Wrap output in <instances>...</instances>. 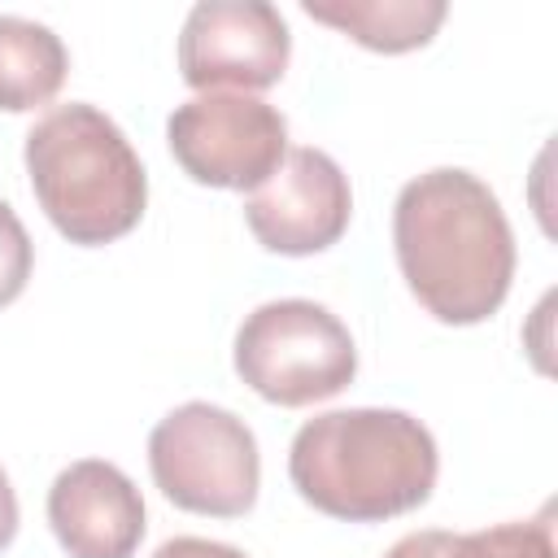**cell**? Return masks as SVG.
I'll list each match as a JSON object with an SVG mask.
<instances>
[{"instance_id":"1","label":"cell","mask_w":558,"mask_h":558,"mask_svg":"<svg viewBox=\"0 0 558 558\" xmlns=\"http://www.w3.org/2000/svg\"><path fill=\"white\" fill-rule=\"evenodd\" d=\"M392 248L414 301L471 327L501 310L514 279V231L484 179L458 166L427 170L397 192Z\"/></svg>"},{"instance_id":"2","label":"cell","mask_w":558,"mask_h":558,"mask_svg":"<svg viewBox=\"0 0 558 558\" xmlns=\"http://www.w3.org/2000/svg\"><path fill=\"white\" fill-rule=\"evenodd\" d=\"M440 453L405 410H327L301 423L288 480L314 510L344 523H384L418 510L436 488Z\"/></svg>"},{"instance_id":"3","label":"cell","mask_w":558,"mask_h":558,"mask_svg":"<svg viewBox=\"0 0 558 558\" xmlns=\"http://www.w3.org/2000/svg\"><path fill=\"white\" fill-rule=\"evenodd\" d=\"M26 174L48 222L83 248L122 240L148 205V179L131 140L83 100L48 109L26 131Z\"/></svg>"},{"instance_id":"4","label":"cell","mask_w":558,"mask_h":558,"mask_svg":"<svg viewBox=\"0 0 558 558\" xmlns=\"http://www.w3.org/2000/svg\"><path fill=\"white\" fill-rule=\"evenodd\" d=\"M235 375L270 405H314L357 375L349 327L318 301H266L235 331Z\"/></svg>"},{"instance_id":"5","label":"cell","mask_w":558,"mask_h":558,"mask_svg":"<svg viewBox=\"0 0 558 558\" xmlns=\"http://www.w3.org/2000/svg\"><path fill=\"white\" fill-rule=\"evenodd\" d=\"M148 471L166 501L209 519H240L257 501L262 458L248 423L222 405H174L148 432Z\"/></svg>"},{"instance_id":"6","label":"cell","mask_w":558,"mask_h":558,"mask_svg":"<svg viewBox=\"0 0 558 558\" xmlns=\"http://www.w3.org/2000/svg\"><path fill=\"white\" fill-rule=\"evenodd\" d=\"M166 140L187 179L205 187L253 192L279 170L288 153V122L257 96L201 92L170 113Z\"/></svg>"},{"instance_id":"7","label":"cell","mask_w":558,"mask_h":558,"mask_svg":"<svg viewBox=\"0 0 558 558\" xmlns=\"http://www.w3.org/2000/svg\"><path fill=\"white\" fill-rule=\"evenodd\" d=\"M292 57L288 22L266 0H201L179 31V70L196 92H266Z\"/></svg>"},{"instance_id":"8","label":"cell","mask_w":558,"mask_h":558,"mask_svg":"<svg viewBox=\"0 0 558 558\" xmlns=\"http://www.w3.org/2000/svg\"><path fill=\"white\" fill-rule=\"evenodd\" d=\"M353 214V192L344 170L323 148L283 153L279 170L248 192L244 222L266 253L310 257L331 248Z\"/></svg>"},{"instance_id":"9","label":"cell","mask_w":558,"mask_h":558,"mask_svg":"<svg viewBox=\"0 0 558 558\" xmlns=\"http://www.w3.org/2000/svg\"><path fill=\"white\" fill-rule=\"evenodd\" d=\"M48 523L70 558H131L144 541V497L113 462L83 458L52 480Z\"/></svg>"},{"instance_id":"10","label":"cell","mask_w":558,"mask_h":558,"mask_svg":"<svg viewBox=\"0 0 558 558\" xmlns=\"http://www.w3.org/2000/svg\"><path fill=\"white\" fill-rule=\"evenodd\" d=\"M301 9L371 52L423 48L449 13L445 0H301Z\"/></svg>"},{"instance_id":"11","label":"cell","mask_w":558,"mask_h":558,"mask_svg":"<svg viewBox=\"0 0 558 558\" xmlns=\"http://www.w3.org/2000/svg\"><path fill=\"white\" fill-rule=\"evenodd\" d=\"M70 57L52 26L0 13V109L26 113L48 105L65 83Z\"/></svg>"},{"instance_id":"12","label":"cell","mask_w":558,"mask_h":558,"mask_svg":"<svg viewBox=\"0 0 558 558\" xmlns=\"http://www.w3.org/2000/svg\"><path fill=\"white\" fill-rule=\"evenodd\" d=\"M384 558H554L549 514L527 523H497L484 532H410Z\"/></svg>"},{"instance_id":"13","label":"cell","mask_w":558,"mask_h":558,"mask_svg":"<svg viewBox=\"0 0 558 558\" xmlns=\"http://www.w3.org/2000/svg\"><path fill=\"white\" fill-rule=\"evenodd\" d=\"M31 266H35L31 235H26L22 218L13 214V205H9V201H0V305L17 301V296L26 292Z\"/></svg>"},{"instance_id":"14","label":"cell","mask_w":558,"mask_h":558,"mask_svg":"<svg viewBox=\"0 0 558 558\" xmlns=\"http://www.w3.org/2000/svg\"><path fill=\"white\" fill-rule=\"evenodd\" d=\"M153 558H244L235 545H222V541H205V536H174L166 541Z\"/></svg>"},{"instance_id":"15","label":"cell","mask_w":558,"mask_h":558,"mask_svg":"<svg viewBox=\"0 0 558 558\" xmlns=\"http://www.w3.org/2000/svg\"><path fill=\"white\" fill-rule=\"evenodd\" d=\"M13 536H17V493H13V484L0 466V549H9Z\"/></svg>"}]
</instances>
